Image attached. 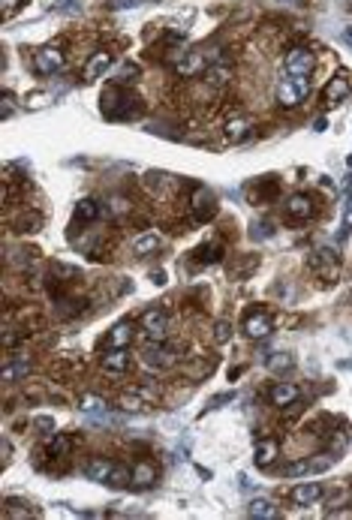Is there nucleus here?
<instances>
[{"label":"nucleus","mask_w":352,"mask_h":520,"mask_svg":"<svg viewBox=\"0 0 352 520\" xmlns=\"http://www.w3.org/2000/svg\"><path fill=\"white\" fill-rule=\"evenodd\" d=\"M136 75H139V67H136V63H127V67L121 70V75H118V84H123V82H133Z\"/></svg>","instance_id":"c9c22d12"},{"label":"nucleus","mask_w":352,"mask_h":520,"mask_svg":"<svg viewBox=\"0 0 352 520\" xmlns=\"http://www.w3.org/2000/svg\"><path fill=\"white\" fill-rule=\"evenodd\" d=\"M82 409L84 412H106V400L97 397V394H84L82 397Z\"/></svg>","instance_id":"473e14b6"},{"label":"nucleus","mask_w":352,"mask_h":520,"mask_svg":"<svg viewBox=\"0 0 352 520\" xmlns=\"http://www.w3.org/2000/svg\"><path fill=\"white\" fill-rule=\"evenodd\" d=\"M313 52L310 48H292V52H286L283 57V72L286 75H310L313 72Z\"/></svg>","instance_id":"423d86ee"},{"label":"nucleus","mask_w":352,"mask_h":520,"mask_svg":"<svg viewBox=\"0 0 352 520\" xmlns=\"http://www.w3.org/2000/svg\"><path fill=\"white\" fill-rule=\"evenodd\" d=\"M352 94V87H349V82L343 79V75H334V79L325 84V91H322V99L329 106H337V103H343V99Z\"/></svg>","instance_id":"4468645a"},{"label":"nucleus","mask_w":352,"mask_h":520,"mask_svg":"<svg viewBox=\"0 0 352 520\" xmlns=\"http://www.w3.org/2000/svg\"><path fill=\"white\" fill-rule=\"evenodd\" d=\"M36 427H40V430H52L55 424H52V418H36Z\"/></svg>","instance_id":"58836bf2"},{"label":"nucleus","mask_w":352,"mask_h":520,"mask_svg":"<svg viewBox=\"0 0 352 520\" xmlns=\"http://www.w3.org/2000/svg\"><path fill=\"white\" fill-rule=\"evenodd\" d=\"M109 67H111V55H109V52H94L91 57H87V63H84L82 79H84V82H94V79H99V75H103Z\"/></svg>","instance_id":"ddd939ff"},{"label":"nucleus","mask_w":352,"mask_h":520,"mask_svg":"<svg viewBox=\"0 0 352 520\" xmlns=\"http://www.w3.org/2000/svg\"><path fill=\"white\" fill-rule=\"evenodd\" d=\"M115 469H118V463H111L106 458H94L91 463L84 466V475L91 481H103V485H109L111 475H115Z\"/></svg>","instance_id":"2eb2a0df"},{"label":"nucleus","mask_w":352,"mask_h":520,"mask_svg":"<svg viewBox=\"0 0 352 520\" xmlns=\"http://www.w3.org/2000/svg\"><path fill=\"white\" fill-rule=\"evenodd\" d=\"M220 256H223V247H220V244H214V240H208V244H202V247H199V250L193 253V259H196V262H202V265H214Z\"/></svg>","instance_id":"393cba45"},{"label":"nucleus","mask_w":352,"mask_h":520,"mask_svg":"<svg viewBox=\"0 0 352 520\" xmlns=\"http://www.w3.org/2000/svg\"><path fill=\"white\" fill-rule=\"evenodd\" d=\"M271 331H274L271 313H265V310L247 313V319H244V334H247L250 340H265V337H271Z\"/></svg>","instance_id":"0eeeda50"},{"label":"nucleus","mask_w":352,"mask_h":520,"mask_svg":"<svg viewBox=\"0 0 352 520\" xmlns=\"http://www.w3.org/2000/svg\"><path fill=\"white\" fill-rule=\"evenodd\" d=\"M205 79H208V84L220 87V84H226V82L232 79V72L226 70V67H208V70H205Z\"/></svg>","instance_id":"7c9ffc66"},{"label":"nucleus","mask_w":352,"mask_h":520,"mask_svg":"<svg viewBox=\"0 0 352 520\" xmlns=\"http://www.w3.org/2000/svg\"><path fill=\"white\" fill-rule=\"evenodd\" d=\"M118 406L121 409H127V412H142L145 409V397L139 394V391H123V394L118 397Z\"/></svg>","instance_id":"a878e982"},{"label":"nucleus","mask_w":352,"mask_h":520,"mask_svg":"<svg viewBox=\"0 0 352 520\" xmlns=\"http://www.w3.org/2000/svg\"><path fill=\"white\" fill-rule=\"evenodd\" d=\"M99 214H103V205H99L97 199H82L79 205H75V223H94Z\"/></svg>","instance_id":"4be33fe9"},{"label":"nucleus","mask_w":352,"mask_h":520,"mask_svg":"<svg viewBox=\"0 0 352 520\" xmlns=\"http://www.w3.org/2000/svg\"><path fill=\"white\" fill-rule=\"evenodd\" d=\"M157 481V469H154V463H148V460H139L133 466V485H139V487H150Z\"/></svg>","instance_id":"5701e85b"},{"label":"nucleus","mask_w":352,"mask_h":520,"mask_svg":"<svg viewBox=\"0 0 352 520\" xmlns=\"http://www.w3.org/2000/svg\"><path fill=\"white\" fill-rule=\"evenodd\" d=\"M334 460H337V458H334L331 451L313 454V458H310V472H313V475H317V472H325V469H331V466H334Z\"/></svg>","instance_id":"bb28decb"},{"label":"nucleus","mask_w":352,"mask_h":520,"mask_svg":"<svg viewBox=\"0 0 352 520\" xmlns=\"http://www.w3.org/2000/svg\"><path fill=\"white\" fill-rule=\"evenodd\" d=\"M31 373V361H24V358H16V361H4V385H12V382H18V379H24Z\"/></svg>","instance_id":"aec40b11"},{"label":"nucleus","mask_w":352,"mask_h":520,"mask_svg":"<svg viewBox=\"0 0 352 520\" xmlns=\"http://www.w3.org/2000/svg\"><path fill=\"white\" fill-rule=\"evenodd\" d=\"M67 67V55L60 52L57 45H43V48H36V55H33V70L40 72V75H55V72H60Z\"/></svg>","instance_id":"20e7f679"},{"label":"nucleus","mask_w":352,"mask_h":520,"mask_svg":"<svg viewBox=\"0 0 352 520\" xmlns=\"http://www.w3.org/2000/svg\"><path fill=\"white\" fill-rule=\"evenodd\" d=\"M163 247V238L157 232H142L133 238V253L136 256H150V253H157Z\"/></svg>","instance_id":"a211bd4d"},{"label":"nucleus","mask_w":352,"mask_h":520,"mask_svg":"<svg viewBox=\"0 0 352 520\" xmlns=\"http://www.w3.org/2000/svg\"><path fill=\"white\" fill-rule=\"evenodd\" d=\"M45 106H52V96H48L45 91H33L28 99H24V109H28V111H40Z\"/></svg>","instance_id":"c756f323"},{"label":"nucleus","mask_w":352,"mask_h":520,"mask_svg":"<svg viewBox=\"0 0 352 520\" xmlns=\"http://www.w3.org/2000/svg\"><path fill=\"white\" fill-rule=\"evenodd\" d=\"M346 40H349V43H352V31H346Z\"/></svg>","instance_id":"a19ab883"},{"label":"nucleus","mask_w":352,"mask_h":520,"mask_svg":"<svg viewBox=\"0 0 352 520\" xmlns=\"http://www.w3.org/2000/svg\"><path fill=\"white\" fill-rule=\"evenodd\" d=\"M9 454H12V446H9V442L4 439V463H9Z\"/></svg>","instance_id":"ea45409f"},{"label":"nucleus","mask_w":352,"mask_h":520,"mask_svg":"<svg viewBox=\"0 0 352 520\" xmlns=\"http://www.w3.org/2000/svg\"><path fill=\"white\" fill-rule=\"evenodd\" d=\"M283 475H286V478H301V475H310V458H301V460L286 463Z\"/></svg>","instance_id":"c85d7f7f"},{"label":"nucleus","mask_w":352,"mask_h":520,"mask_svg":"<svg viewBox=\"0 0 352 520\" xmlns=\"http://www.w3.org/2000/svg\"><path fill=\"white\" fill-rule=\"evenodd\" d=\"M133 343V325L130 322H121V325H115L109 331V337H106V346L109 349H127Z\"/></svg>","instance_id":"6ab92c4d"},{"label":"nucleus","mask_w":352,"mask_h":520,"mask_svg":"<svg viewBox=\"0 0 352 520\" xmlns=\"http://www.w3.org/2000/svg\"><path fill=\"white\" fill-rule=\"evenodd\" d=\"M16 111H18V103L12 99V94H4V96H0V118L9 121L12 115H16Z\"/></svg>","instance_id":"72a5a7b5"},{"label":"nucleus","mask_w":352,"mask_h":520,"mask_svg":"<svg viewBox=\"0 0 352 520\" xmlns=\"http://www.w3.org/2000/svg\"><path fill=\"white\" fill-rule=\"evenodd\" d=\"M250 126H253V121H250V118H229V121H226V135H229L232 142H241V138H247Z\"/></svg>","instance_id":"b1692460"},{"label":"nucleus","mask_w":352,"mask_h":520,"mask_svg":"<svg viewBox=\"0 0 352 520\" xmlns=\"http://www.w3.org/2000/svg\"><path fill=\"white\" fill-rule=\"evenodd\" d=\"M247 514L256 517V520H277L280 517V509L271 499H253V502L247 505Z\"/></svg>","instance_id":"412c9836"},{"label":"nucleus","mask_w":352,"mask_h":520,"mask_svg":"<svg viewBox=\"0 0 352 520\" xmlns=\"http://www.w3.org/2000/svg\"><path fill=\"white\" fill-rule=\"evenodd\" d=\"M214 208H217V199H214V193H208V189H196L193 199H190V211L196 214L199 220H208Z\"/></svg>","instance_id":"dca6fc26"},{"label":"nucleus","mask_w":352,"mask_h":520,"mask_svg":"<svg viewBox=\"0 0 352 520\" xmlns=\"http://www.w3.org/2000/svg\"><path fill=\"white\" fill-rule=\"evenodd\" d=\"M145 361L148 367H154V370H169V367L178 364V352L166 343H150L148 340V349H145Z\"/></svg>","instance_id":"39448f33"},{"label":"nucleus","mask_w":352,"mask_h":520,"mask_svg":"<svg viewBox=\"0 0 352 520\" xmlns=\"http://www.w3.org/2000/svg\"><path fill=\"white\" fill-rule=\"evenodd\" d=\"M99 106H103V115L106 118H127L133 111V96L121 91V84H111L103 91V96H99Z\"/></svg>","instance_id":"f03ea898"},{"label":"nucleus","mask_w":352,"mask_h":520,"mask_svg":"<svg viewBox=\"0 0 352 520\" xmlns=\"http://www.w3.org/2000/svg\"><path fill=\"white\" fill-rule=\"evenodd\" d=\"M21 4H24V0H0V12H4V18H9Z\"/></svg>","instance_id":"4c0bfd02"},{"label":"nucleus","mask_w":352,"mask_h":520,"mask_svg":"<svg viewBox=\"0 0 352 520\" xmlns=\"http://www.w3.org/2000/svg\"><path fill=\"white\" fill-rule=\"evenodd\" d=\"M142 331L148 334L150 343H166V331H169V313L163 307H148L142 313Z\"/></svg>","instance_id":"7ed1b4c3"},{"label":"nucleus","mask_w":352,"mask_h":520,"mask_svg":"<svg viewBox=\"0 0 352 520\" xmlns=\"http://www.w3.org/2000/svg\"><path fill=\"white\" fill-rule=\"evenodd\" d=\"M208 70V57L202 52H187L178 63H175V72L181 75V79H193V75H202Z\"/></svg>","instance_id":"9d476101"},{"label":"nucleus","mask_w":352,"mask_h":520,"mask_svg":"<svg viewBox=\"0 0 352 520\" xmlns=\"http://www.w3.org/2000/svg\"><path fill=\"white\" fill-rule=\"evenodd\" d=\"M289 364H292V358H289V355H274V358L268 361V370H289Z\"/></svg>","instance_id":"f704fd0d"},{"label":"nucleus","mask_w":352,"mask_h":520,"mask_svg":"<svg viewBox=\"0 0 352 520\" xmlns=\"http://www.w3.org/2000/svg\"><path fill=\"white\" fill-rule=\"evenodd\" d=\"M286 214L292 220H310L313 217V201L304 193H292L286 199Z\"/></svg>","instance_id":"f8f14e48"},{"label":"nucleus","mask_w":352,"mask_h":520,"mask_svg":"<svg viewBox=\"0 0 352 520\" xmlns=\"http://www.w3.org/2000/svg\"><path fill=\"white\" fill-rule=\"evenodd\" d=\"M277 458H280V442H277V439H262L259 448H256L253 463H256L259 469H268Z\"/></svg>","instance_id":"f3484780"},{"label":"nucleus","mask_w":352,"mask_h":520,"mask_svg":"<svg viewBox=\"0 0 352 520\" xmlns=\"http://www.w3.org/2000/svg\"><path fill=\"white\" fill-rule=\"evenodd\" d=\"M70 451V436L67 433H57L52 436V442H48V454H55V458H60V454Z\"/></svg>","instance_id":"2f4dec72"},{"label":"nucleus","mask_w":352,"mask_h":520,"mask_svg":"<svg viewBox=\"0 0 352 520\" xmlns=\"http://www.w3.org/2000/svg\"><path fill=\"white\" fill-rule=\"evenodd\" d=\"M349 502H352V485H349Z\"/></svg>","instance_id":"79ce46f5"},{"label":"nucleus","mask_w":352,"mask_h":520,"mask_svg":"<svg viewBox=\"0 0 352 520\" xmlns=\"http://www.w3.org/2000/svg\"><path fill=\"white\" fill-rule=\"evenodd\" d=\"M268 400H271V406H277V409H286V406H292L298 400V385H292V382H274L271 391H268Z\"/></svg>","instance_id":"9b49d317"},{"label":"nucleus","mask_w":352,"mask_h":520,"mask_svg":"<svg viewBox=\"0 0 352 520\" xmlns=\"http://www.w3.org/2000/svg\"><path fill=\"white\" fill-rule=\"evenodd\" d=\"M99 367H103V373H109V376L127 373L130 370V355H127V349H109V352H103V355H99Z\"/></svg>","instance_id":"1a4fd4ad"},{"label":"nucleus","mask_w":352,"mask_h":520,"mask_svg":"<svg viewBox=\"0 0 352 520\" xmlns=\"http://www.w3.org/2000/svg\"><path fill=\"white\" fill-rule=\"evenodd\" d=\"M322 493H325V487L319 481H301V485H295L289 490V499H292V505H298V509H307V505H317L322 499Z\"/></svg>","instance_id":"6e6552de"},{"label":"nucleus","mask_w":352,"mask_h":520,"mask_svg":"<svg viewBox=\"0 0 352 520\" xmlns=\"http://www.w3.org/2000/svg\"><path fill=\"white\" fill-rule=\"evenodd\" d=\"M310 96V75H286L277 84V103L283 109H295Z\"/></svg>","instance_id":"f257e3e1"},{"label":"nucleus","mask_w":352,"mask_h":520,"mask_svg":"<svg viewBox=\"0 0 352 520\" xmlns=\"http://www.w3.org/2000/svg\"><path fill=\"white\" fill-rule=\"evenodd\" d=\"M40 229H43L40 214H28V220H16V232H21V235H31V232H40Z\"/></svg>","instance_id":"cd10ccee"},{"label":"nucleus","mask_w":352,"mask_h":520,"mask_svg":"<svg viewBox=\"0 0 352 520\" xmlns=\"http://www.w3.org/2000/svg\"><path fill=\"white\" fill-rule=\"evenodd\" d=\"M214 334H217L220 343H226V340H229V334H232V325L229 322H217V325H214Z\"/></svg>","instance_id":"e433bc0d"}]
</instances>
